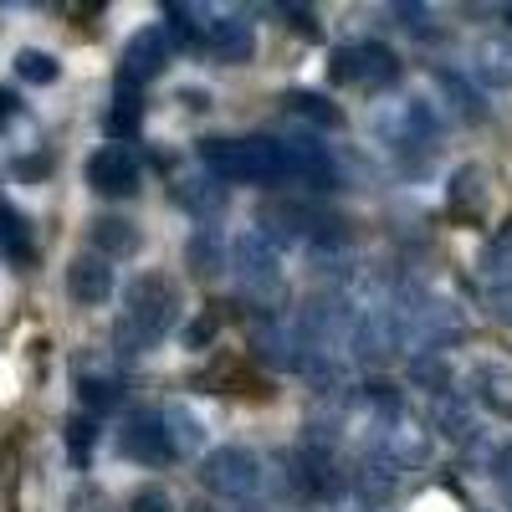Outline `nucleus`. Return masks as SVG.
Returning a JSON list of instances; mask_svg holds the SVG:
<instances>
[{
  "instance_id": "24",
  "label": "nucleus",
  "mask_w": 512,
  "mask_h": 512,
  "mask_svg": "<svg viewBox=\"0 0 512 512\" xmlns=\"http://www.w3.org/2000/svg\"><path fill=\"white\" fill-rule=\"evenodd\" d=\"M77 395L98 415V410H118L123 405V384L113 374H77Z\"/></svg>"
},
{
  "instance_id": "37",
  "label": "nucleus",
  "mask_w": 512,
  "mask_h": 512,
  "mask_svg": "<svg viewBox=\"0 0 512 512\" xmlns=\"http://www.w3.org/2000/svg\"><path fill=\"white\" fill-rule=\"evenodd\" d=\"M180 103L200 113V108H210V93H205V88H185V93H180Z\"/></svg>"
},
{
  "instance_id": "17",
  "label": "nucleus",
  "mask_w": 512,
  "mask_h": 512,
  "mask_svg": "<svg viewBox=\"0 0 512 512\" xmlns=\"http://www.w3.org/2000/svg\"><path fill=\"white\" fill-rule=\"evenodd\" d=\"M164 441H169V456H195L200 446H205V425H200V415H190V405H164Z\"/></svg>"
},
{
  "instance_id": "28",
  "label": "nucleus",
  "mask_w": 512,
  "mask_h": 512,
  "mask_svg": "<svg viewBox=\"0 0 512 512\" xmlns=\"http://www.w3.org/2000/svg\"><path fill=\"white\" fill-rule=\"evenodd\" d=\"M62 441H67V451H72L77 466H88L93 461V446H98V420L93 415H72L62 425Z\"/></svg>"
},
{
  "instance_id": "11",
  "label": "nucleus",
  "mask_w": 512,
  "mask_h": 512,
  "mask_svg": "<svg viewBox=\"0 0 512 512\" xmlns=\"http://www.w3.org/2000/svg\"><path fill=\"white\" fill-rule=\"evenodd\" d=\"M349 487L364 497V502H390L395 492H400V461L390 456V451H374V456H364L354 472H349Z\"/></svg>"
},
{
  "instance_id": "1",
  "label": "nucleus",
  "mask_w": 512,
  "mask_h": 512,
  "mask_svg": "<svg viewBox=\"0 0 512 512\" xmlns=\"http://www.w3.org/2000/svg\"><path fill=\"white\" fill-rule=\"evenodd\" d=\"M175 313H180V292L169 277L159 272H144L128 282V297H123V318L113 328V344L123 354H139L149 344H159V338L175 328Z\"/></svg>"
},
{
  "instance_id": "10",
  "label": "nucleus",
  "mask_w": 512,
  "mask_h": 512,
  "mask_svg": "<svg viewBox=\"0 0 512 512\" xmlns=\"http://www.w3.org/2000/svg\"><path fill=\"white\" fill-rule=\"evenodd\" d=\"M118 451L128 461H144V466H164L169 461V441H164V420L159 415H134L118 431Z\"/></svg>"
},
{
  "instance_id": "12",
  "label": "nucleus",
  "mask_w": 512,
  "mask_h": 512,
  "mask_svg": "<svg viewBox=\"0 0 512 512\" xmlns=\"http://www.w3.org/2000/svg\"><path fill=\"white\" fill-rule=\"evenodd\" d=\"M251 349L272 369H297V359H303V338H297L282 318H262L251 328Z\"/></svg>"
},
{
  "instance_id": "7",
  "label": "nucleus",
  "mask_w": 512,
  "mask_h": 512,
  "mask_svg": "<svg viewBox=\"0 0 512 512\" xmlns=\"http://www.w3.org/2000/svg\"><path fill=\"white\" fill-rule=\"evenodd\" d=\"M88 185L98 195H134L139 190V159L134 149H123V144H108L88 159Z\"/></svg>"
},
{
  "instance_id": "20",
  "label": "nucleus",
  "mask_w": 512,
  "mask_h": 512,
  "mask_svg": "<svg viewBox=\"0 0 512 512\" xmlns=\"http://www.w3.org/2000/svg\"><path fill=\"white\" fill-rule=\"evenodd\" d=\"M139 118H144L139 88H118V98H113L108 113H103V134H108V139H134V134H139Z\"/></svg>"
},
{
  "instance_id": "8",
  "label": "nucleus",
  "mask_w": 512,
  "mask_h": 512,
  "mask_svg": "<svg viewBox=\"0 0 512 512\" xmlns=\"http://www.w3.org/2000/svg\"><path fill=\"white\" fill-rule=\"evenodd\" d=\"M169 62V36L164 31H139L123 47V67H118V88H139V82L159 77Z\"/></svg>"
},
{
  "instance_id": "22",
  "label": "nucleus",
  "mask_w": 512,
  "mask_h": 512,
  "mask_svg": "<svg viewBox=\"0 0 512 512\" xmlns=\"http://www.w3.org/2000/svg\"><path fill=\"white\" fill-rule=\"evenodd\" d=\"M282 103H287L292 118H303V123H313V128H344V113H338L323 93H287Z\"/></svg>"
},
{
  "instance_id": "40",
  "label": "nucleus",
  "mask_w": 512,
  "mask_h": 512,
  "mask_svg": "<svg viewBox=\"0 0 512 512\" xmlns=\"http://www.w3.org/2000/svg\"><path fill=\"white\" fill-rule=\"evenodd\" d=\"M507 21H512V11H507Z\"/></svg>"
},
{
  "instance_id": "36",
  "label": "nucleus",
  "mask_w": 512,
  "mask_h": 512,
  "mask_svg": "<svg viewBox=\"0 0 512 512\" xmlns=\"http://www.w3.org/2000/svg\"><path fill=\"white\" fill-rule=\"evenodd\" d=\"M47 169H52V159H16V175L21 180H41Z\"/></svg>"
},
{
  "instance_id": "19",
  "label": "nucleus",
  "mask_w": 512,
  "mask_h": 512,
  "mask_svg": "<svg viewBox=\"0 0 512 512\" xmlns=\"http://www.w3.org/2000/svg\"><path fill=\"white\" fill-rule=\"evenodd\" d=\"M472 72L487 82V88H512V47L507 41H477V52H472Z\"/></svg>"
},
{
  "instance_id": "26",
  "label": "nucleus",
  "mask_w": 512,
  "mask_h": 512,
  "mask_svg": "<svg viewBox=\"0 0 512 512\" xmlns=\"http://www.w3.org/2000/svg\"><path fill=\"white\" fill-rule=\"evenodd\" d=\"M164 16H169V36H175L180 47H205L210 21H205L200 6H164Z\"/></svg>"
},
{
  "instance_id": "14",
  "label": "nucleus",
  "mask_w": 512,
  "mask_h": 512,
  "mask_svg": "<svg viewBox=\"0 0 512 512\" xmlns=\"http://www.w3.org/2000/svg\"><path fill=\"white\" fill-rule=\"evenodd\" d=\"M205 52L210 57H221V62H251V52H256V36H251V21L246 16H216L210 21V31H205Z\"/></svg>"
},
{
  "instance_id": "33",
  "label": "nucleus",
  "mask_w": 512,
  "mask_h": 512,
  "mask_svg": "<svg viewBox=\"0 0 512 512\" xmlns=\"http://www.w3.org/2000/svg\"><path fill=\"white\" fill-rule=\"evenodd\" d=\"M492 303H497V318H502V323H512V272L492 277Z\"/></svg>"
},
{
  "instance_id": "31",
  "label": "nucleus",
  "mask_w": 512,
  "mask_h": 512,
  "mask_svg": "<svg viewBox=\"0 0 512 512\" xmlns=\"http://www.w3.org/2000/svg\"><path fill=\"white\" fill-rule=\"evenodd\" d=\"M128 512H175V507H169V497L159 487H139L134 497H128Z\"/></svg>"
},
{
  "instance_id": "27",
  "label": "nucleus",
  "mask_w": 512,
  "mask_h": 512,
  "mask_svg": "<svg viewBox=\"0 0 512 512\" xmlns=\"http://www.w3.org/2000/svg\"><path fill=\"white\" fill-rule=\"evenodd\" d=\"M436 88L451 98V113H456V118H487V108H482L477 88H472V82H461L456 72H436Z\"/></svg>"
},
{
  "instance_id": "2",
  "label": "nucleus",
  "mask_w": 512,
  "mask_h": 512,
  "mask_svg": "<svg viewBox=\"0 0 512 512\" xmlns=\"http://www.w3.org/2000/svg\"><path fill=\"white\" fill-rule=\"evenodd\" d=\"M200 164L221 185H262V180H287V154L282 139H205Z\"/></svg>"
},
{
  "instance_id": "6",
  "label": "nucleus",
  "mask_w": 512,
  "mask_h": 512,
  "mask_svg": "<svg viewBox=\"0 0 512 512\" xmlns=\"http://www.w3.org/2000/svg\"><path fill=\"white\" fill-rule=\"evenodd\" d=\"M379 134L390 139L395 149H431V144H436V134H441V123H436L431 103L405 98V103H395L390 113L379 118Z\"/></svg>"
},
{
  "instance_id": "35",
  "label": "nucleus",
  "mask_w": 512,
  "mask_h": 512,
  "mask_svg": "<svg viewBox=\"0 0 512 512\" xmlns=\"http://www.w3.org/2000/svg\"><path fill=\"white\" fill-rule=\"evenodd\" d=\"M492 472H497V487H502V492L512 497V446H507V451H502V456L492 461Z\"/></svg>"
},
{
  "instance_id": "25",
  "label": "nucleus",
  "mask_w": 512,
  "mask_h": 512,
  "mask_svg": "<svg viewBox=\"0 0 512 512\" xmlns=\"http://www.w3.org/2000/svg\"><path fill=\"white\" fill-rule=\"evenodd\" d=\"M410 379L420 384V390H431L436 400H441V395H451V364H446L436 349H425V354H415V359H410Z\"/></svg>"
},
{
  "instance_id": "3",
  "label": "nucleus",
  "mask_w": 512,
  "mask_h": 512,
  "mask_svg": "<svg viewBox=\"0 0 512 512\" xmlns=\"http://www.w3.org/2000/svg\"><path fill=\"white\" fill-rule=\"evenodd\" d=\"M231 272L246 287V297H256V303H277L282 297V256L262 231H241L231 241Z\"/></svg>"
},
{
  "instance_id": "30",
  "label": "nucleus",
  "mask_w": 512,
  "mask_h": 512,
  "mask_svg": "<svg viewBox=\"0 0 512 512\" xmlns=\"http://www.w3.org/2000/svg\"><path fill=\"white\" fill-rule=\"evenodd\" d=\"M216 328H221V313H200V318L185 328V344H190V349H205L210 338H216Z\"/></svg>"
},
{
  "instance_id": "18",
  "label": "nucleus",
  "mask_w": 512,
  "mask_h": 512,
  "mask_svg": "<svg viewBox=\"0 0 512 512\" xmlns=\"http://www.w3.org/2000/svg\"><path fill=\"white\" fill-rule=\"evenodd\" d=\"M175 205H185L190 216H221V210H226V185H221L216 175L175 180Z\"/></svg>"
},
{
  "instance_id": "39",
  "label": "nucleus",
  "mask_w": 512,
  "mask_h": 512,
  "mask_svg": "<svg viewBox=\"0 0 512 512\" xmlns=\"http://www.w3.org/2000/svg\"><path fill=\"white\" fill-rule=\"evenodd\" d=\"M190 512H210V507H190Z\"/></svg>"
},
{
  "instance_id": "16",
  "label": "nucleus",
  "mask_w": 512,
  "mask_h": 512,
  "mask_svg": "<svg viewBox=\"0 0 512 512\" xmlns=\"http://www.w3.org/2000/svg\"><path fill=\"white\" fill-rule=\"evenodd\" d=\"M88 241H93V256L103 262H118V256H134L139 251V226L123 221V216H98L88 226Z\"/></svg>"
},
{
  "instance_id": "4",
  "label": "nucleus",
  "mask_w": 512,
  "mask_h": 512,
  "mask_svg": "<svg viewBox=\"0 0 512 512\" xmlns=\"http://www.w3.org/2000/svg\"><path fill=\"white\" fill-rule=\"evenodd\" d=\"M400 77V62L384 41H354V47H338L333 52V82L344 88H364V93H379Z\"/></svg>"
},
{
  "instance_id": "34",
  "label": "nucleus",
  "mask_w": 512,
  "mask_h": 512,
  "mask_svg": "<svg viewBox=\"0 0 512 512\" xmlns=\"http://www.w3.org/2000/svg\"><path fill=\"white\" fill-rule=\"evenodd\" d=\"M390 16H395L405 31H420V36H425V16H431V11H420V6H395Z\"/></svg>"
},
{
  "instance_id": "9",
  "label": "nucleus",
  "mask_w": 512,
  "mask_h": 512,
  "mask_svg": "<svg viewBox=\"0 0 512 512\" xmlns=\"http://www.w3.org/2000/svg\"><path fill=\"white\" fill-rule=\"evenodd\" d=\"M67 292H72V303L82 308H98L113 297V262H103V256H72L67 262Z\"/></svg>"
},
{
  "instance_id": "29",
  "label": "nucleus",
  "mask_w": 512,
  "mask_h": 512,
  "mask_svg": "<svg viewBox=\"0 0 512 512\" xmlns=\"http://www.w3.org/2000/svg\"><path fill=\"white\" fill-rule=\"evenodd\" d=\"M16 77L21 82H31V88H47V82H57V62L47 57V52H16Z\"/></svg>"
},
{
  "instance_id": "32",
  "label": "nucleus",
  "mask_w": 512,
  "mask_h": 512,
  "mask_svg": "<svg viewBox=\"0 0 512 512\" xmlns=\"http://www.w3.org/2000/svg\"><path fill=\"white\" fill-rule=\"evenodd\" d=\"M282 11H287V21H292V31H297V36H313V41L323 36V26H318V16H313L308 6H282Z\"/></svg>"
},
{
  "instance_id": "38",
  "label": "nucleus",
  "mask_w": 512,
  "mask_h": 512,
  "mask_svg": "<svg viewBox=\"0 0 512 512\" xmlns=\"http://www.w3.org/2000/svg\"><path fill=\"white\" fill-rule=\"evenodd\" d=\"M11 113H16V98H11L6 88H0V128H6V118H11Z\"/></svg>"
},
{
  "instance_id": "15",
  "label": "nucleus",
  "mask_w": 512,
  "mask_h": 512,
  "mask_svg": "<svg viewBox=\"0 0 512 512\" xmlns=\"http://www.w3.org/2000/svg\"><path fill=\"white\" fill-rule=\"evenodd\" d=\"M185 267H190L200 282L221 277V272L231 267V246H226V236H221L216 226H200V231H190V241H185Z\"/></svg>"
},
{
  "instance_id": "21",
  "label": "nucleus",
  "mask_w": 512,
  "mask_h": 512,
  "mask_svg": "<svg viewBox=\"0 0 512 512\" xmlns=\"http://www.w3.org/2000/svg\"><path fill=\"white\" fill-rule=\"evenodd\" d=\"M0 256H6V262H31V226L6 200H0Z\"/></svg>"
},
{
  "instance_id": "23",
  "label": "nucleus",
  "mask_w": 512,
  "mask_h": 512,
  "mask_svg": "<svg viewBox=\"0 0 512 512\" xmlns=\"http://www.w3.org/2000/svg\"><path fill=\"white\" fill-rule=\"evenodd\" d=\"M477 400L492 410V415H502V420H512V374H502V369H477Z\"/></svg>"
},
{
  "instance_id": "5",
  "label": "nucleus",
  "mask_w": 512,
  "mask_h": 512,
  "mask_svg": "<svg viewBox=\"0 0 512 512\" xmlns=\"http://www.w3.org/2000/svg\"><path fill=\"white\" fill-rule=\"evenodd\" d=\"M200 482H205V492H216L226 502H241V497H251L256 487H262V461H256L246 446H221V451H210L200 461Z\"/></svg>"
},
{
  "instance_id": "13",
  "label": "nucleus",
  "mask_w": 512,
  "mask_h": 512,
  "mask_svg": "<svg viewBox=\"0 0 512 512\" xmlns=\"http://www.w3.org/2000/svg\"><path fill=\"white\" fill-rule=\"evenodd\" d=\"M446 210L456 221H466V226H477L482 221V210H487V175L477 164H461L456 175H451V185H446Z\"/></svg>"
}]
</instances>
